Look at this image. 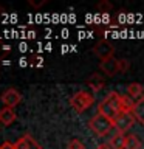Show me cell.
Masks as SVG:
<instances>
[{
    "label": "cell",
    "instance_id": "52a82bcc",
    "mask_svg": "<svg viewBox=\"0 0 144 149\" xmlns=\"http://www.w3.org/2000/svg\"><path fill=\"white\" fill-rule=\"evenodd\" d=\"M99 68H101V72H104V74H107V76H115L116 73H119V59L110 58L107 61H101Z\"/></svg>",
    "mask_w": 144,
    "mask_h": 149
},
{
    "label": "cell",
    "instance_id": "30bf717a",
    "mask_svg": "<svg viewBox=\"0 0 144 149\" xmlns=\"http://www.w3.org/2000/svg\"><path fill=\"white\" fill-rule=\"evenodd\" d=\"M14 120H16V110L14 109H9V107H2L0 109V124L9 126Z\"/></svg>",
    "mask_w": 144,
    "mask_h": 149
},
{
    "label": "cell",
    "instance_id": "ac0fdd59",
    "mask_svg": "<svg viewBox=\"0 0 144 149\" xmlns=\"http://www.w3.org/2000/svg\"><path fill=\"white\" fill-rule=\"evenodd\" d=\"M0 149H16V146H14V143L11 141H5L0 144Z\"/></svg>",
    "mask_w": 144,
    "mask_h": 149
},
{
    "label": "cell",
    "instance_id": "7c38bea8",
    "mask_svg": "<svg viewBox=\"0 0 144 149\" xmlns=\"http://www.w3.org/2000/svg\"><path fill=\"white\" fill-rule=\"evenodd\" d=\"M124 143H125V134H121V132H115L109 141L111 149H124Z\"/></svg>",
    "mask_w": 144,
    "mask_h": 149
},
{
    "label": "cell",
    "instance_id": "9c48e42d",
    "mask_svg": "<svg viewBox=\"0 0 144 149\" xmlns=\"http://www.w3.org/2000/svg\"><path fill=\"white\" fill-rule=\"evenodd\" d=\"M87 86L90 87L95 93H98V92H101L102 88H104L105 81H104V78H102L99 73H91V76L87 79Z\"/></svg>",
    "mask_w": 144,
    "mask_h": 149
},
{
    "label": "cell",
    "instance_id": "8992f818",
    "mask_svg": "<svg viewBox=\"0 0 144 149\" xmlns=\"http://www.w3.org/2000/svg\"><path fill=\"white\" fill-rule=\"evenodd\" d=\"M22 101V95L19 93L16 88H8L2 93V102L3 107H9V109H14L16 106L20 104Z\"/></svg>",
    "mask_w": 144,
    "mask_h": 149
},
{
    "label": "cell",
    "instance_id": "ffe728a7",
    "mask_svg": "<svg viewBox=\"0 0 144 149\" xmlns=\"http://www.w3.org/2000/svg\"><path fill=\"white\" fill-rule=\"evenodd\" d=\"M96 149H111V148H110L109 143H104V144H99V146H98Z\"/></svg>",
    "mask_w": 144,
    "mask_h": 149
},
{
    "label": "cell",
    "instance_id": "5b68a950",
    "mask_svg": "<svg viewBox=\"0 0 144 149\" xmlns=\"http://www.w3.org/2000/svg\"><path fill=\"white\" fill-rule=\"evenodd\" d=\"M113 51H115L113 45H111L107 39H101L95 47H93V53H95L101 61H107V59L113 58Z\"/></svg>",
    "mask_w": 144,
    "mask_h": 149
},
{
    "label": "cell",
    "instance_id": "3957f363",
    "mask_svg": "<svg viewBox=\"0 0 144 149\" xmlns=\"http://www.w3.org/2000/svg\"><path fill=\"white\" fill-rule=\"evenodd\" d=\"M93 102H95V98H93L91 93H88L85 90H79L76 92L74 95L71 96V100H70V104H71V107L76 112H84V110H87L88 107H90Z\"/></svg>",
    "mask_w": 144,
    "mask_h": 149
},
{
    "label": "cell",
    "instance_id": "277c9868",
    "mask_svg": "<svg viewBox=\"0 0 144 149\" xmlns=\"http://www.w3.org/2000/svg\"><path fill=\"white\" fill-rule=\"evenodd\" d=\"M135 121H136V118H135V115L132 113V112H123V113H119L115 118L113 126H115L116 132L125 134L130 127H133Z\"/></svg>",
    "mask_w": 144,
    "mask_h": 149
},
{
    "label": "cell",
    "instance_id": "4fadbf2b",
    "mask_svg": "<svg viewBox=\"0 0 144 149\" xmlns=\"http://www.w3.org/2000/svg\"><path fill=\"white\" fill-rule=\"evenodd\" d=\"M124 149H141V141L135 134H127L125 135V143Z\"/></svg>",
    "mask_w": 144,
    "mask_h": 149
},
{
    "label": "cell",
    "instance_id": "e0dca14e",
    "mask_svg": "<svg viewBox=\"0 0 144 149\" xmlns=\"http://www.w3.org/2000/svg\"><path fill=\"white\" fill-rule=\"evenodd\" d=\"M98 9H101V11H104V13H109L110 9H111V3H109V2H101L99 5H98Z\"/></svg>",
    "mask_w": 144,
    "mask_h": 149
},
{
    "label": "cell",
    "instance_id": "5bb4252c",
    "mask_svg": "<svg viewBox=\"0 0 144 149\" xmlns=\"http://www.w3.org/2000/svg\"><path fill=\"white\" fill-rule=\"evenodd\" d=\"M143 92H144V88L138 82H130L127 86V95L130 98H143Z\"/></svg>",
    "mask_w": 144,
    "mask_h": 149
},
{
    "label": "cell",
    "instance_id": "ba28073f",
    "mask_svg": "<svg viewBox=\"0 0 144 149\" xmlns=\"http://www.w3.org/2000/svg\"><path fill=\"white\" fill-rule=\"evenodd\" d=\"M14 146H16V149H42V146L31 135H23L22 138H19L14 143Z\"/></svg>",
    "mask_w": 144,
    "mask_h": 149
},
{
    "label": "cell",
    "instance_id": "9a60e30c",
    "mask_svg": "<svg viewBox=\"0 0 144 149\" xmlns=\"http://www.w3.org/2000/svg\"><path fill=\"white\" fill-rule=\"evenodd\" d=\"M67 149H85V144L82 141H79L78 138H73V140H70Z\"/></svg>",
    "mask_w": 144,
    "mask_h": 149
},
{
    "label": "cell",
    "instance_id": "8fae6325",
    "mask_svg": "<svg viewBox=\"0 0 144 149\" xmlns=\"http://www.w3.org/2000/svg\"><path fill=\"white\" fill-rule=\"evenodd\" d=\"M132 113L135 115L136 121H139L141 124H144V96L139 98V100L135 102V106L132 109Z\"/></svg>",
    "mask_w": 144,
    "mask_h": 149
},
{
    "label": "cell",
    "instance_id": "d6986e66",
    "mask_svg": "<svg viewBox=\"0 0 144 149\" xmlns=\"http://www.w3.org/2000/svg\"><path fill=\"white\" fill-rule=\"evenodd\" d=\"M45 3V0H44V2H33V0H30V5H31V6H40V5H44Z\"/></svg>",
    "mask_w": 144,
    "mask_h": 149
},
{
    "label": "cell",
    "instance_id": "7a4b0ae2",
    "mask_svg": "<svg viewBox=\"0 0 144 149\" xmlns=\"http://www.w3.org/2000/svg\"><path fill=\"white\" fill-rule=\"evenodd\" d=\"M88 127H90L96 135H99V137H105L115 126H113V120H110L109 116H105V115H102L98 112V113L88 121Z\"/></svg>",
    "mask_w": 144,
    "mask_h": 149
},
{
    "label": "cell",
    "instance_id": "2e32d148",
    "mask_svg": "<svg viewBox=\"0 0 144 149\" xmlns=\"http://www.w3.org/2000/svg\"><path fill=\"white\" fill-rule=\"evenodd\" d=\"M130 68V62L127 59H119V72L121 73H124V72H127V70Z\"/></svg>",
    "mask_w": 144,
    "mask_h": 149
},
{
    "label": "cell",
    "instance_id": "6da1fadb",
    "mask_svg": "<svg viewBox=\"0 0 144 149\" xmlns=\"http://www.w3.org/2000/svg\"><path fill=\"white\" fill-rule=\"evenodd\" d=\"M98 112L105 116H109L110 120H113L118 116L119 113L124 112L123 107V96L118 92H109L107 96L98 104Z\"/></svg>",
    "mask_w": 144,
    "mask_h": 149
}]
</instances>
